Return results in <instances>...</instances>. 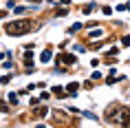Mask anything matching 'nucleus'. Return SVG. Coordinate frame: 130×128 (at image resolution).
<instances>
[{
    "label": "nucleus",
    "instance_id": "7ed1b4c3",
    "mask_svg": "<svg viewBox=\"0 0 130 128\" xmlns=\"http://www.w3.org/2000/svg\"><path fill=\"white\" fill-rule=\"evenodd\" d=\"M44 115H46V110H44V108H38V110H35V117H44Z\"/></svg>",
    "mask_w": 130,
    "mask_h": 128
},
{
    "label": "nucleus",
    "instance_id": "20e7f679",
    "mask_svg": "<svg viewBox=\"0 0 130 128\" xmlns=\"http://www.w3.org/2000/svg\"><path fill=\"white\" fill-rule=\"evenodd\" d=\"M66 91H69V93H75V91H77V84H69V86H66Z\"/></svg>",
    "mask_w": 130,
    "mask_h": 128
},
{
    "label": "nucleus",
    "instance_id": "f03ea898",
    "mask_svg": "<svg viewBox=\"0 0 130 128\" xmlns=\"http://www.w3.org/2000/svg\"><path fill=\"white\" fill-rule=\"evenodd\" d=\"M60 62H64V64H73V62H75V58H73V55H62Z\"/></svg>",
    "mask_w": 130,
    "mask_h": 128
},
{
    "label": "nucleus",
    "instance_id": "f257e3e1",
    "mask_svg": "<svg viewBox=\"0 0 130 128\" xmlns=\"http://www.w3.org/2000/svg\"><path fill=\"white\" fill-rule=\"evenodd\" d=\"M31 24H33L31 20H22V22H11V24H7V33H11V35H18V33H27L29 29H31Z\"/></svg>",
    "mask_w": 130,
    "mask_h": 128
}]
</instances>
